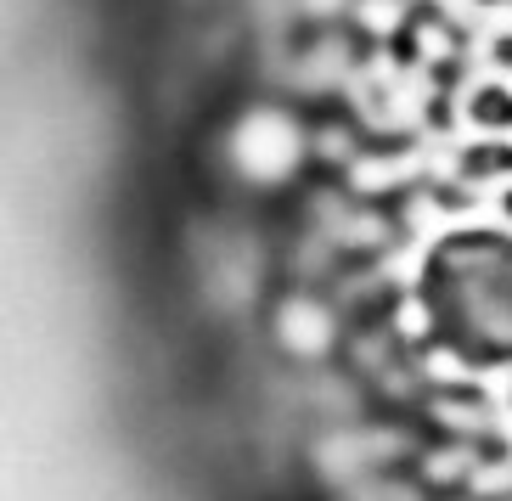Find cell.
Here are the masks:
<instances>
[{"label": "cell", "instance_id": "cell-3", "mask_svg": "<svg viewBox=\"0 0 512 501\" xmlns=\"http://www.w3.org/2000/svg\"><path fill=\"white\" fill-rule=\"evenodd\" d=\"M271 344L299 366H316L338 350V316L316 293H287L271 310Z\"/></svg>", "mask_w": 512, "mask_h": 501}, {"label": "cell", "instance_id": "cell-2", "mask_svg": "<svg viewBox=\"0 0 512 501\" xmlns=\"http://www.w3.org/2000/svg\"><path fill=\"white\" fill-rule=\"evenodd\" d=\"M203 158H209L214 181L242 198H282L316 164V130L293 102L248 96L231 113H220Z\"/></svg>", "mask_w": 512, "mask_h": 501}, {"label": "cell", "instance_id": "cell-4", "mask_svg": "<svg viewBox=\"0 0 512 501\" xmlns=\"http://www.w3.org/2000/svg\"><path fill=\"white\" fill-rule=\"evenodd\" d=\"M473 119L490 124V130H507V124H512V91H501V85H484V91L473 96Z\"/></svg>", "mask_w": 512, "mask_h": 501}, {"label": "cell", "instance_id": "cell-1", "mask_svg": "<svg viewBox=\"0 0 512 501\" xmlns=\"http://www.w3.org/2000/svg\"><path fill=\"white\" fill-rule=\"evenodd\" d=\"M422 316L439 350L467 366L512 361V231L467 226L422 259Z\"/></svg>", "mask_w": 512, "mask_h": 501}, {"label": "cell", "instance_id": "cell-5", "mask_svg": "<svg viewBox=\"0 0 512 501\" xmlns=\"http://www.w3.org/2000/svg\"><path fill=\"white\" fill-rule=\"evenodd\" d=\"M484 6H512V0H484Z\"/></svg>", "mask_w": 512, "mask_h": 501}]
</instances>
